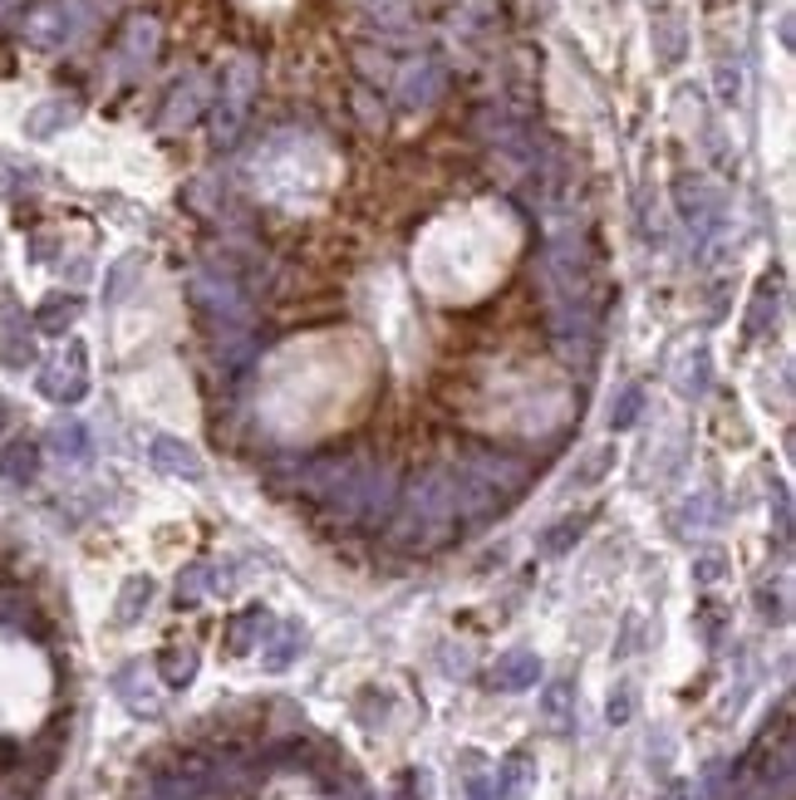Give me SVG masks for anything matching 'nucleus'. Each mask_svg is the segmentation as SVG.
Instances as JSON below:
<instances>
[{"label":"nucleus","mask_w":796,"mask_h":800,"mask_svg":"<svg viewBox=\"0 0 796 800\" xmlns=\"http://www.w3.org/2000/svg\"><path fill=\"white\" fill-rule=\"evenodd\" d=\"M537 673H541L537 654L517 648V654H507V658L492 668V688H502V693H521V688H531V683H537Z\"/></svg>","instance_id":"f257e3e1"},{"label":"nucleus","mask_w":796,"mask_h":800,"mask_svg":"<svg viewBox=\"0 0 796 800\" xmlns=\"http://www.w3.org/2000/svg\"><path fill=\"white\" fill-rule=\"evenodd\" d=\"M153 462L163 466V472H182V476H202V462L192 457V448H182L173 438H157L153 442Z\"/></svg>","instance_id":"f03ea898"},{"label":"nucleus","mask_w":796,"mask_h":800,"mask_svg":"<svg viewBox=\"0 0 796 800\" xmlns=\"http://www.w3.org/2000/svg\"><path fill=\"white\" fill-rule=\"evenodd\" d=\"M35 442H10L6 457H0V476H10V482H30L35 476Z\"/></svg>","instance_id":"7ed1b4c3"},{"label":"nucleus","mask_w":796,"mask_h":800,"mask_svg":"<svg viewBox=\"0 0 796 800\" xmlns=\"http://www.w3.org/2000/svg\"><path fill=\"white\" fill-rule=\"evenodd\" d=\"M261 624H266V614L261 609H246L232 619V634H226V654H246L252 648V638L261 634Z\"/></svg>","instance_id":"20e7f679"},{"label":"nucleus","mask_w":796,"mask_h":800,"mask_svg":"<svg viewBox=\"0 0 796 800\" xmlns=\"http://www.w3.org/2000/svg\"><path fill=\"white\" fill-rule=\"evenodd\" d=\"M147 599H153V580H147V575H133L129 585H123V599H119V619H123V624H129V619H139V609H143Z\"/></svg>","instance_id":"39448f33"},{"label":"nucleus","mask_w":796,"mask_h":800,"mask_svg":"<svg viewBox=\"0 0 796 800\" xmlns=\"http://www.w3.org/2000/svg\"><path fill=\"white\" fill-rule=\"evenodd\" d=\"M192 673H197V658H192L187 648H167V654H163V678H167V688H182V683H192Z\"/></svg>","instance_id":"423d86ee"},{"label":"nucleus","mask_w":796,"mask_h":800,"mask_svg":"<svg viewBox=\"0 0 796 800\" xmlns=\"http://www.w3.org/2000/svg\"><path fill=\"white\" fill-rule=\"evenodd\" d=\"M565 697H571V688H565V683H555V688L545 693V702H541L545 722H551L555 731H565Z\"/></svg>","instance_id":"0eeeda50"},{"label":"nucleus","mask_w":796,"mask_h":800,"mask_svg":"<svg viewBox=\"0 0 796 800\" xmlns=\"http://www.w3.org/2000/svg\"><path fill=\"white\" fill-rule=\"evenodd\" d=\"M295 644H300V634H295V628H286V634H280V644H276V648H271V658H266V668H276V673H280V668H286V663L295 658Z\"/></svg>","instance_id":"6e6552de"},{"label":"nucleus","mask_w":796,"mask_h":800,"mask_svg":"<svg viewBox=\"0 0 796 800\" xmlns=\"http://www.w3.org/2000/svg\"><path fill=\"white\" fill-rule=\"evenodd\" d=\"M54 442H60V448H70V452H79V457L89 452V442H84V428H79V422H64V428L54 432Z\"/></svg>","instance_id":"1a4fd4ad"},{"label":"nucleus","mask_w":796,"mask_h":800,"mask_svg":"<svg viewBox=\"0 0 796 800\" xmlns=\"http://www.w3.org/2000/svg\"><path fill=\"white\" fill-rule=\"evenodd\" d=\"M468 800H507V796L497 791V781H472V786H468Z\"/></svg>","instance_id":"9d476101"},{"label":"nucleus","mask_w":796,"mask_h":800,"mask_svg":"<svg viewBox=\"0 0 796 800\" xmlns=\"http://www.w3.org/2000/svg\"><path fill=\"white\" fill-rule=\"evenodd\" d=\"M630 717V697H620V702H610V722H624Z\"/></svg>","instance_id":"9b49d317"},{"label":"nucleus","mask_w":796,"mask_h":800,"mask_svg":"<svg viewBox=\"0 0 796 800\" xmlns=\"http://www.w3.org/2000/svg\"><path fill=\"white\" fill-rule=\"evenodd\" d=\"M698 580H718V560H698Z\"/></svg>","instance_id":"f8f14e48"},{"label":"nucleus","mask_w":796,"mask_h":800,"mask_svg":"<svg viewBox=\"0 0 796 800\" xmlns=\"http://www.w3.org/2000/svg\"><path fill=\"white\" fill-rule=\"evenodd\" d=\"M664 800H688V791H684V786H669V796H664Z\"/></svg>","instance_id":"ddd939ff"},{"label":"nucleus","mask_w":796,"mask_h":800,"mask_svg":"<svg viewBox=\"0 0 796 800\" xmlns=\"http://www.w3.org/2000/svg\"><path fill=\"white\" fill-rule=\"evenodd\" d=\"M398 800H414V791H408V776L398 781Z\"/></svg>","instance_id":"4468645a"}]
</instances>
